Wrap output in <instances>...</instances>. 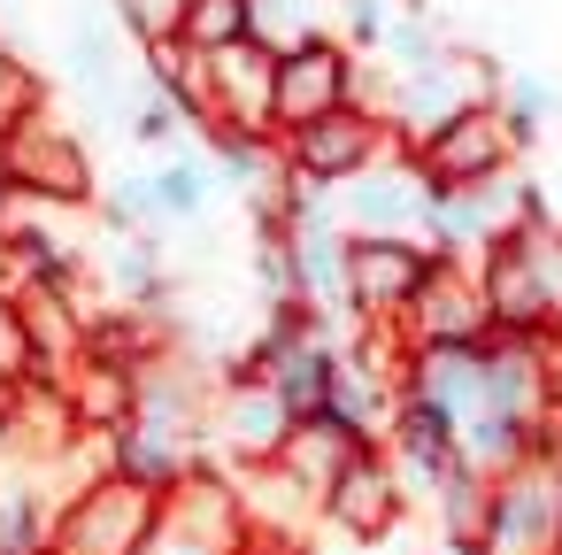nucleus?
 I'll use <instances>...</instances> for the list:
<instances>
[{
    "label": "nucleus",
    "instance_id": "nucleus-19",
    "mask_svg": "<svg viewBox=\"0 0 562 555\" xmlns=\"http://www.w3.org/2000/svg\"><path fill=\"white\" fill-rule=\"evenodd\" d=\"M40 116H47V70L32 55H16V47H0V147H9L24 124H40Z\"/></svg>",
    "mask_w": 562,
    "mask_h": 555
},
{
    "label": "nucleus",
    "instance_id": "nucleus-23",
    "mask_svg": "<svg viewBox=\"0 0 562 555\" xmlns=\"http://www.w3.org/2000/svg\"><path fill=\"white\" fill-rule=\"evenodd\" d=\"M101 9H109V16H116V32H132L139 47L170 40V24H178V0H101Z\"/></svg>",
    "mask_w": 562,
    "mask_h": 555
},
{
    "label": "nucleus",
    "instance_id": "nucleus-9",
    "mask_svg": "<svg viewBox=\"0 0 562 555\" xmlns=\"http://www.w3.org/2000/svg\"><path fill=\"white\" fill-rule=\"evenodd\" d=\"M424 209H431V186L408 170V155H385L378 170H362L331 193V217L347 240H416Z\"/></svg>",
    "mask_w": 562,
    "mask_h": 555
},
{
    "label": "nucleus",
    "instance_id": "nucleus-2",
    "mask_svg": "<svg viewBox=\"0 0 562 555\" xmlns=\"http://www.w3.org/2000/svg\"><path fill=\"white\" fill-rule=\"evenodd\" d=\"M485 555H562V447H531L493 478Z\"/></svg>",
    "mask_w": 562,
    "mask_h": 555
},
{
    "label": "nucleus",
    "instance_id": "nucleus-20",
    "mask_svg": "<svg viewBox=\"0 0 562 555\" xmlns=\"http://www.w3.org/2000/svg\"><path fill=\"white\" fill-rule=\"evenodd\" d=\"M124 116H132L124 140H139V147H186V140H193V116H186L162 86H139V101H132Z\"/></svg>",
    "mask_w": 562,
    "mask_h": 555
},
{
    "label": "nucleus",
    "instance_id": "nucleus-6",
    "mask_svg": "<svg viewBox=\"0 0 562 555\" xmlns=\"http://www.w3.org/2000/svg\"><path fill=\"white\" fill-rule=\"evenodd\" d=\"M516 140H508V124H501V109L493 101H477V109H462V116H447L416 155H408V170L431 186V193H462V186H485V178H501V170H516Z\"/></svg>",
    "mask_w": 562,
    "mask_h": 555
},
{
    "label": "nucleus",
    "instance_id": "nucleus-14",
    "mask_svg": "<svg viewBox=\"0 0 562 555\" xmlns=\"http://www.w3.org/2000/svg\"><path fill=\"white\" fill-rule=\"evenodd\" d=\"M209 440H224L247 470H262V463H278V447L293 440V417H285V401H278L262 378H232V386H216Z\"/></svg>",
    "mask_w": 562,
    "mask_h": 555
},
{
    "label": "nucleus",
    "instance_id": "nucleus-24",
    "mask_svg": "<svg viewBox=\"0 0 562 555\" xmlns=\"http://www.w3.org/2000/svg\"><path fill=\"white\" fill-rule=\"evenodd\" d=\"M16 224V186H9V163H0V232Z\"/></svg>",
    "mask_w": 562,
    "mask_h": 555
},
{
    "label": "nucleus",
    "instance_id": "nucleus-1",
    "mask_svg": "<svg viewBox=\"0 0 562 555\" xmlns=\"http://www.w3.org/2000/svg\"><path fill=\"white\" fill-rule=\"evenodd\" d=\"M362 101V63L331 40V32H308L293 47H278V78H270V140L285 132H308L339 109Z\"/></svg>",
    "mask_w": 562,
    "mask_h": 555
},
{
    "label": "nucleus",
    "instance_id": "nucleus-8",
    "mask_svg": "<svg viewBox=\"0 0 562 555\" xmlns=\"http://www.w3.org/2000/svg\"><path fill=\"white\" fill-rule=\"evenodd\" d=\"M424 278H431V255L416 240H347V317L355 324L401 332V317L416 309Z\"/></svg>",
    "mask_w": 562,
    "mask_h": 555
},
{
    "label": "nucleus",
    "instance_id": "nucleus-10",
    "mask_svg": "<svg viewBox=\"0 0 562 555\" xmlns=\"http://www.w3.org/2000/svg\"><path fill=\"white\" fill-rule=\"evenodd\" d=\"M270 78H278V47H262V40L201 55V132H262L270 140Z\"/></svg>",
    "mask_w": 562,
    "mask_h": 555
},
{
    "label": "nucleus",
    "instance_id": "nucleus-13",
    "mask_svg": "<svg viewBox=\"0 0 562 555\" xmlns=\"http://www.w3.org/2000/svg\"><path fill=\"white\" fill-rule=\"evenodd\" d=\"M316 517L324 524H339L347 540H385L401 517H408V501H401V478H393V463H385V447H362V455H347V470L324 486V501H316Z\"/></svg>",
    "mask_w": 562,
    "mask_h": 555
},
{
    "label": "nucleus",
    "instance_id": "nucleus-22",
    "mask_svg": "<svg viewBox=\"0 0 562 555\" xmlns=\"http://www.w3.org/2000/svg\"><path fill=\"white\" fill-rule=\"evenodd\" d=\"M393 16H401L393 0H339V32H331V40H339V47L362 63V55H378V47H385Z\"/></svg>",
    "mask_w": 562,
    "mask_h": 555
},
{
    "label": "nucleus",
    "instance_id": "nucleus-12",
    "mask_svg": "<svg viewBox=\"0 0 562 555\" xmlns=\"http://www.w3.org/2000/svg\"><path fill=\"white\" fill-rule=\"evenodd\" d=\"M401 340L408 347H485L493 340V317H485V293H477L470 263H431L416 309L401 317Z\"/></svg>",
    "mask_w": 562,
    "mask_h": 555
},
{
    "label": "nucleus",
    "instance_id": "nucleus-3",
    "mask_svg": "<svg viewBox=\"0 0 562 555\" xmlns=\"http://www.w3.org/2000/svg\"><path fill=\"white\" fill-rule=\"evenodd\" d=\"M278 155H285V186L339 193L347 178H362V170H378L393 155V132H385V116L370 101H355V109H339V116H324L308 132H285Z\"/></svg>",
    "mask_w": 562,
    "mask_h": 555
},
{
    "label": "nucleus",
    "instance_id": "nucleus-16",
    "mask_svg": "<svg viewBox=\"0 0 562 555\" xmlns=\"http://www.w3.org/2000/svg\"><path fill=\"white\" fill-rule=\"evenodd\" d=\"M170 40L201 63V55H224L239 40H255V0H178V24Z\"/></svg>",
    "mask_w": 562,
    "mask_h": 555
},
{
    "label": "nucleus",
    "instance_id": "nucleus-15",
    "mask_svg": "<svg viewBox=\"0 0 562 555\" xmlns=\"http://www.w3.org/2000/svg\"><path fill=\"white\" fill-rule=\"evenodd\" d=\"M139 178H147V201H155L162 232L209 224V209H216V170H209V147H201V140L170 147V155H162L155 170H139Z\"/></svg>",
    "mask_w": 562,
    "mask_h": 555
},
{
    "label": "nucleus",
    "instance_id": "nucleus-5",
    "mask_svg": "<svg viewBox=\"0 0 562 555\" xmlns=\"http://www.w3.org/2000/svg\"><path fill=\"white\" fill-rule=\"evenodd\" d=\"M139 555H247V517H239V486H224L216 470H193L178 493H162L155 532Z\"/></svg>",
    "mask_w": 562,
    "mask_h": 555
},
{
    "label": "nucleus",
    "instance_id": "nucleus-17",
    "mask_svg": "<svg viewBox=\"0 0 562 555\" xmlns=\"http://www.w3.org/2000/svg\"><path fill=\"white\" fill-rule=\"evenodd\" d=\"M439 532H447V547L454 555H485V517H493V478H477L470 463L439 486Z\"/></svg>",
    "mask_w": 562,
    "mask_h": 555
},
{
    "label": "nucleus",
    "instance_id": "nucleus-7",
    "mask_svg": "<svg viewBox=\"0 0 562 555\" xmlns=\"http://www.w3.org/2000/svg\"><path fill=\"white\" fill-rule=\"evenodd\" d=\"M0 163H9V186H16V193H32V201H47V209H86V201H101L93 155H86V140H78L63 116L24 124L9 147H0Z\"/></svg>",
    "mask_w": 562,
    "mask_h": 555
},
{
    "label": "nucleus",
    "instance_id": "nucleus-4",
    "mask_svg": "<svg viewBox=\"0 0 562 555\" xmlns=\"http://www.w3.org/2000/svg\"><path fill=\"white\" fill-rule=\"evenodd\" d=\"M155 509H162L155 493H139L124 478H93L55 509L47 555H139L147 532H155Z\"/></svg>",
    "mask_w": 562,
    "mask_h": 555
},
{
    "label": "nucleus",
    "instance_id": "nucleus-18",
    "mask_svg": "<svg viewBox=\"0 0 562 555\" xmlns=\"http://www.w3.org/2000/svg\"><path fill=\"white\" fill-rule=\"evenodd\" d=\"M378 55L393 63V78H431V70H439V63H447L454 47L439 40V16H431V9H401Z\"/></svg>",
    "mask_w": 562,
    "mask_h": 555
},
{
    "label": "nucleus",
    "instance_id": "nucleus-11",
    "mask_svg": "<svg viewBox=\"0 0 562 555\" xmlns=\"http://www.w3.org/2000/svg\"><path fill=\"white\" fill-rule=\"evenodd\" d=\"M63 78H70V93L93 116H116L124 109V32H116V16L101 9V0H78L70 24H63Z\"/></svg>",
    "mask_w": 562,
    "mask_h": 555
},
{
    "label": "nucleus",
    "instance_id": "nucleus-21",
    "mask_svg": "<svg viewBox=\"0 0 562 555\" xmlns=\"http://www.w3.org/2000/svg\"><path fill=\"white\" fill-rule=\"evenodd\" d=\"M32 386V324H24V301L0 286V393H24Z\"/></svg>",
    "mask_w": 562,
    "mask_h": 555
}]
</instances>
